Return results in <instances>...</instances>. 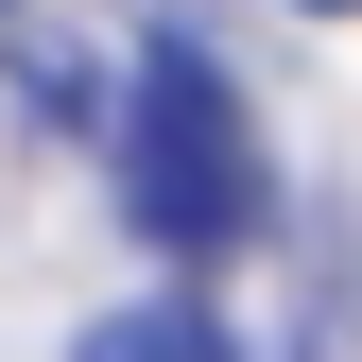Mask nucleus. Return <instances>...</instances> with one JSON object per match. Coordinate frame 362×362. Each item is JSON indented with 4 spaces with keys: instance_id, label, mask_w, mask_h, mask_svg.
<instances>
[{
    "instance_id": "nucleus-1",
    "label": "nucleus",
    "mask_w": 362,
    "mask_h": 362,
    "mask_svg": "<svg viewBox=\"0 0 362 362\" xmlns=\"http://www.w3.org/2000/svg\"><path fill=\"white\" fill-rule=\"evenodd\" d=\"M121 224L156 259H224L259 224V121L207 52H139V86H121Z\"/></svg>"
},
{
    "instance_id": "nucleus-2",
    "label": "nucleus",
    "mask_w": 362,
    "mask_h": 362,
    "mask_svg": "<svg viewBox=\"0 0 362 362\" xmlns=\"http://www.w3.org/2000/svg\"><path fill=\"white\" fill-rule=\"evenodd\" d=\"M69 362H242V345H224L190 293H139V310H104V328H86Z\"/></svg>"
},
{
    "instance_id": "nucleus-4",
    "label": "nucleus",
    "mask_w": 362,
    "mask_h": 362,
    "mask_svg": "<svg viewBox=\"0 0 362 362\" xmlns=\"http://www.w3.org/2000/svg\"><path fill=\"white\" fill-rule=\"evenodd\" d=\"M0 18H18V0H0Z\"/></svg>"
},
{
    "instance_id": "nucleus-3",
    "label": "nucleus",
    "mask_w": 362,
    "mask_h": 362,
    "mask_svg": "<svg viewBox=\"0 0 362 362\" xmlns=\"http://www.w3.org/2000/svg\"><path fill=\"white\" fill-rule=\"evenodd\" d=\"M310 18H328V0H310Z\"/></svg>"
}]
</instances>
